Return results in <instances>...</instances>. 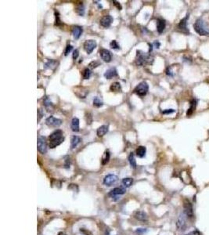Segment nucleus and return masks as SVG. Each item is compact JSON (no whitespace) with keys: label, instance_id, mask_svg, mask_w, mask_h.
Returning <instances> with one entry per match:
<instances>
[{"label":"nucleus","instance_id":"f257e3e1","mask_svg":"<svg viewBox=\"0 0 209 235\" xmlns=\"http://www.w3.org/2000/svg\"><path fill=\"white\" fill-rule=\"evenodd\" d=\"M63 131L61 129H57L54 131L49 136V148H55L57 146L61 145V143L63 142L64 137H63Z\"/></svg>","mask_w":209,"mask_h":235},{"label":"nucleus","instance_id":"f03ea898","mask_svg":"<svg viewBox=\"0 0 209 235\" xmlns=\"http://www.w3.org/2000/svg\"><path fill=\"white\" fill-rule=\"evenodd\" d=\"M194 31L202 36H209V29L206 27L205 23L202 19H197L194 24Z\"/></svg>","mask_w":209,"mask_h":235},{"label":"nucleus","instance_id":"7ed1b4c3","mask_svg":"<svg viewBox=\"0 0 209 235\" xmlns=\"http://www.w3.org/2000/svg\"><path fill=\"white\" fill-rule=\"evenodd\" d=\"M136 64L137 65L142 66V65H145L146 64H151L150 60H153L152 57H150V53H144L141 50H137L136 51Z\"/></svg>","mask_w":209,"mask_h":235},{"label":"nucleus","instance_id":"20e7f679","mask_svg":"<svg viewBox=\"0 0 209 235\" xmlns=\"http://www.w3.org/2000/svg\"><path fill=\"white\" fill-rule=\"evenodd\" d=\"M149 90V85L146 82H142L139 84L134 90V93H136V95L139 96V97H144L146 95V93Z\"/></svg>","mask_w":209,"mask_h":235},{"label":"nucleus","instance_id":"39448f33","mask_svg":"<svg viewBox=\"0 0 209 235\" xmlns=\"http://www.w3.org/2000/svg\"><path fill=\"white\" fill-rule=\"evenodd\" d=\"M37 146H38V150L41 154H42V155L46 154V152H47V143H46L45 136H38Z\"/></svg>","mask_w":209,"mask_h":235},{"label":"nucleus","instance_id":"423d86ee","mask_svg":"<svg viewBox=\"0 0 209 235\" xmlns=\"http://www.w3.org/2000/svg\"><path fill=\"white\" fill-rule=\"evenodd\" d=\"M183 209H184V214L186 216L189 218L194 217V210H193V205L191 202L189 200H184L183 202Z\"/></svg>","mask_w":209,"mask_h":235},{"label":"nucleus","instance_id":"0eeeda50","mask_svg":"<svg viewBox=\"0 0 209 235\" xmlns=\"http://www.w3.org/2000/svg\"><path fill=\"white\" fill-rule=\"evenodd\" d=\"M45 124L49 127H59L62 124V120L59 118H56L53 116H50L45 120Z\"/></svg>","mask_w":209,"mask_h":235},{"label":"nucleus","instance_id":"6e6552de","mask_svg":"<svg viewBox=\"0 0 209 235\" xmlns=\"http://www.w3.org/2000/svg\"><path fill=\"white\" fill-rule=\"evenodd\" d=\"M96 47V43L95 40L90 39V40H87L84 43V49L86 51V53L88 54H90L94 49Z\"/></svg>","mask_w":209,"mask_h":235},{"label":"nucleus","instance_id":"1a4fd4ad","mask_svg":"<svg viewBox=\"0 0 209 235\" xmlns=\"http://www.w3.org/2000/svg\"><path fill=\"white\" fill-rule=\"evenodd\" d=\"M185 215H186L185 214H183V215L182 214V215H179L178 221L176 223V227L178 228V230H181V231H183L187 228V220H186Z\"/></svg>","mask_w":209,"mask_h":235},{"label":"nucleus","instance_id":"9d476101","mask_svg":"<svg viewBox=\"0 0 209 235\" xmlns=\"http://www.w3.org/2000/svg\"><path fill=\"white\" fill-rule=\"evenodd\" d=\"M117 180H118L117 176L114 175V174H109V175H107L103 179V183L106 186L110 187V186L113 185L114 183H115Z\"/></svg>","mask_w":209,"mask_h":235},{"label":"nucleus","instance_id":"9b49d317","mask_svg":"<svg viewBox=\"0 0 209 235\" xmlns=\"http://www.w3.org/2000/svg\"><path fill=\"white\" fill-rule=\"evenodd\" d=\"M100 54L101 58H102V60H103V61H105V62L107 63H109L111 61L112 55H111V53L108 50H106V49H101V50H100Z\"/></svg>","mask_w":209,"mask_h":235},{"label":"nucleus","instance_id":"f8f14e48","mask_svg":"<svg viewBox=\"0 0 209 235\" xmlns=\"http://www.w3.org/2000/svg\"><path fill=\"white\" fill-rule=\"evenodd\" d=\"M188 18H189V14H187L186 17H184L183 19H182V20H180V22L179 23V24H178V28H179V30H181L183 32L186 33V34H189V30H188V28H187V26Z\"/></svg>","mask_w":209,"mask_h":235},{"label":"nucleus","instance_id":"ddd939ff","mask_svg":"<svg viewBox=\"0 0 209 235\" xmlns=\"http://www.w3.org/2000/svg\"><path fill=\"white\" fill-rule=\"evenodd\" d=\"M113 17L111 15H106L100 20V24L103 28H109L113 22Z\"/></svg>","mask_w":209,"mask_h":235},{"label":"nucleus","instance_id":"4468645a","mask_svg":"<svg viewBox=\"0 0 209 235\" xmlns=\"http://www.w3.org/2000/svg\"><path fill=\"white\" fill-rule=\"evenodd\" d=\"M133 216L135 219L139 220V221H146L148 219L146 213L143 211H136L134 213Z\"/></svg>","mask_w":209,"mask_h":235},{"label":"nucleus","instance_id":"2eb2a0df","mask_svg":"<svg viewBox=\"0 0 209 235\" xmlns=\"http://www.w3.org/2000/svg\"><path fill=\"white\" fill-rule=\"evenodd\" d=\"M116 76H118V71L115 68H110L104 73V77L106 78L107 79H111L112 78L116 77Z\"/></svg>","mask_w":209,"mask_h":235},{"label":"nucleus","instance_id":"dca6fc26","mask_svg":"<svg viewBox=\"0 0 209 235\" xmlns=\"http://www.w3.org/2000/svg\"><path fill=\"white\" fill-rule=\"evenodd\" d=\"M166 27V22L163 19H157V30L158 33H162L164 31V28Z\"/></svg>","mask_w":209,"mask_h":235},{"label":"nucleus","instance_id":"f3484780","mask_svg":"<svg viewBox=\"0 0 209 235\" xmlns=\"http://www.w3.org/2000/svg\"><path fill=\"white\" fill-rule=\"evenodd\" d=\"M125 192H126L125 188L115 187V188H114L113 190H111V192H110V194H109V196L113 197V196H115V195H121V194H125Z\"/></svg>","mask_w":209,"mask_h":235},{"label":"nucleus","instance_id":"a211bd4d","mask_svg":"<svg viewBox=\"0 0 209 235\" xmlns=\"http://www.w3.org/2000/svg\"><path fill=\"white\" fill-rule=\"evenodd\" d=\"M82 33V28L80 26H74L72 28V35H73L74 38L78 39L80 38L81 35Z\"/></svg>","mask_w":209,"mask_h":235},{"label":"nucleus","instance_id":"6ab92c4d","mask_svg":"<svg viewBox=\"0 0 209 235\" xmlns=\"http://www.w3.org/2000/svg\"><path fill=\"white\" fill-rule=\"evenodd\" d=\"M109 131V126L108 125H102L100 127H99L97 129V131H96V133H97V136L101 137V136H103L107 134L108 133Z\"/></svg>","mask_w":209,"mask_h":235},{"label":"nucleus","instance_id":"aec40b11","mask_svg":"<svg viewBox=\"0 0 209 235\" xmlns=\"http://www.w3.org/2000/svg\"><path fill=\"white\" fill-rule=\"evenodd\" d=\"M146 147H144V146H139V147H138V148H137L136 150V156L140 158H144V157L146 156Z\"/></svg>","mask_w":209,"mask_h":235},{"label":"nucleus","instance_id":"412c9836","mask_svg":"<svg viewBox=\"0 0 209 235\" xmlns=\"http://www.w3.org/2000/svg\"><path fill=\"white\" fill-rule=\"evenodd\" d=\"M196 105H197V101L195 99H193V100L190 101V104H189V108L188 109L187 112V116H190V115L194 113V111L196 110Z\"/></svg>","mask_w":209,"mask_h":235},{"label":"nucleus","instance_id":"4be33fe9","mask_svg":"<svg viewBox=\"0 0 209 235\" xmlns=\"http://www.w3.org/2000/svg\"><path fill=\"white\" fill-rule=\"evenodd\" d=\"M71 127L73 132H75V133L79 132V119L78 117H74L72 119Z\"/></svg>","mask_w":209,"mask_h":235},{"label":"nucleus","instance_id":"5701e85b","mask_svg":"<svg viewBox=\"0 0 209 235\" xmlns=\"http://www.w3.org/2000/svg\"><path fill=\"white\" fill-rule=\"evenodd\" d=\"M81 138L78 136H71V149H75L77 146L80 143Z\"/></svg>","mask_w":209,"mask_h":235},{"label":"nucleus","instance_id":"b1692460","mask_svg":"<svg viewBox=\"0 0 209 235\" xmlns=\"http://www.w3.org/2000/svg\"><path fill=\"white\" fill-rule=\"evenodd\" d=\"M110 90L111 92H114V93H118V92H121V84L118 82H114L111 85L110 87Z\"/></svg>","mask_w":209,"mask_h":235},{"label":"nucleus","instance_id":"393cba45","mask_svg":"<svg viewBox=\"0 0 209 235\" xmlns=\"http://www.w3.org/2000/svg\"><path fill=\"white\" fill-rule=\"evenodd\" d=\"M57 61H56L54 60H49L47 62L45 63V69H54V68L57 66Z\"/></svg>","mask_w":209,"mask_h":235},{"label":"nucleus","instance_id":"a878e982","mask_svg":"<svg viewBox=\"0 0 209 235\" xmlns=\"http://www.w3.org/2000/svg\"><path fill=\"white\" fill-rule=\"evenodd\" d=\"M122 183L125 187H130L133 183V179L132 178H124L122 180Z\"/></svg>","mask_w":209,"mask_h":235},{"label":"nucleus","instance_id":"bb28decb","mask_svg":"<svg viewBox=\"0 0 209 235\" xmlns=\"http://www.w3.org/2000/svg\"><path fill=\"white\" fill-rule=\"evenodd\" d=\"M129 164L131 165L133 169H136V159H135V156H134L133 153H131L129 156Z\"/></svg>","mask_w":209,"mask_h":235},{"label":"nucleus","instance_id":"cd10ccee","mask_svg":"<svg viewBox=\"0 0 209 235\" xmlns=\"http://www.w3.org/2000/svg\"><path fill=\"white\" fill-rule=\"evenodd\" d=\"M76 12L80 16L84 15V13H85V7H84L82 3H81V4H79V5L76 6Z\"/></svg>","mask_w":209,"mask_h":235},{"label":"nucleus","instance_id":"c85d7f7f","mask_svg":"<svg viewBox=\"0 0 209 235\" xmlns=\"http://www.w3.org/2000/svg\"><path fill=\"white\" fill-rule=\"evenodd\" d=\"M93 105L95 107H96V108H100V107H102L103 105V103L100 98L96 97L93 99Z\"/></svg>","mask_w":209,"mask_h":235},{"label":"nucleus","instance_id":"c756f323","mask_svg":"<svg viewBox=\"0 0 209 235\" xmlns=\"http://www.w3.org/2000/svg\"><path fill=\"white\" fill-rule=\"evenodd\" d=\"M109 160H110V153L107 150V151L105 152L104 157L102 159V165H106V164H107L109 162Z\"/></svg>","mask_w":209,"mask_h":235},{"label":"nucleus","instance_id":"7c9ffc66","mask_svg":"<svg viewBox=\"0 0 209 235\" xmlns=\"http://www.w3.org/2000/svg\"><path fill=\"white\" fill-rule=\"evenodd\" d=\"M91 71L88 68H85L82 71V77L84 79H88L90 78Z\"/></svg>","mask_w":209,"mask_h":235},{"label":"nucleus","instance_id":"2f4dec72","mask_svg":"<svg viewBox=\"0 0 209 235\" xmlns=\"http://www.w3.org/2000/svg\"><path fill=\"white\" fill-rule=\"evenodd\" d=\"M43 104H44V106H45L46 108H50V107L53 106V104L51 102V100L49 99L48 97H46L45 98V100H43Z\"/></svg>","mask_w":209,"mask_h":235},{"label":"nucleus","instance_id":"473e14b6","mask_svg":"<svg viewBox=\"0 0 209 235\" xmlns=\"http://www.w3.org/2000/svg\"><path fill=\"white\" fill-rule=\"evenodd\" d=\"M110 46H111V49L113 50H119L120 49V45H118V43L116 40H113L110 44Z\"/></svg>","mask_w":209,"mask_h":235},{"label":"nucleus","instance_id":"72a5a7b5","mask_svg":"<svg viewBox=\"0 0 209 235\" xmlns=\"http://www.w3.org/2000/svg\"><path fill=\"white\" fill-rule=\"evenodd\" d=\"M100 64H101L100 62H99V61H96V60H95V61H92V62L88 64V66H89V68H90L93 69V68H97V67L100 66Z\"/></svg>","mask_w":209,"mask_h":235},{"label":"nucleus","instance_id":"f704fd0d","mask_svg":"<svg viewBox=\"0 0 209 235\" xmlns=\"http://www.w3.org/2000/svg\"><path fill=\"white\" fill-rule=\"evenodd\" d=\"M55 17H56L55 25H56V26H60V25H61L62 23H61V19H60V15H59L58 12L55 13Z\"/></svg>","mask_w":209,"mask_h":235},{"label":"nucleus","instance_id":"c9c22d12","mask_svg":"<svg viewBox=\"0 0 209 235\" xmlns=\"http://www.w3.org/2000/svg\"><path fill=\"white\" fill-rule=\"evenodd\" d=\"M86 122H87V124L90 125L91 123H92V121H93V117H92L91 113H88V114H86Z\"/></svg>","mask_w":209,"mask_h":235},{"label":"nucleus","instance_id":"e433bc0d","mask_svg":"<svg viewBox=\"0 0 209 235\" xmlns=\"http://www.w3.org/2000/svg\"><path fill=\"white\" fill-rule=\"evenodd\" d=\"M72 49H73L72 45H67V47H66V50H65V52H64V55L68 56V54H69V53H70L71 50H72Z\"/></svg>","mask_w":209,"mask_h":235},{"label":"nucleus","instance_id":"4c0bfd02","mask_svg":"<svg viewBox=\"0 0 209 235\" xmlns=\"http://www.w3.org/2000/svg\"><path fill=\"white\" fill-rule=\"evenodd\" d=\"M176 111L174 109H166V110H164L162 111V113L164 115H169V114H171V113H174Z\"/></svg>","mask_w":209,"mask_h":235},{"label":"nucleus","instance_id":"58836bf2","mask_svg":"<svg viewBox=\"0 0 209 235\" xmlns=\"http://www.w3.org/2000/svg\"><path fill=\"white\" fill-rule=\"evenodd\" d=\"M186 235H201V234L200 233V231H198L197 230H193V231H191V232L188 233V234H187Z\"/></svg>","mask_w":209,"mask_h":235},{"label":"nucleus","instance_id":"ea45409f","mask_svg":"<svg viewBox=\"0 0 209 235\" xmlns=\"http://www.w3.org/2000/svg\"><path fill=\"white\" fill-rule=\"evenodd\" d=\"M78 55H79V52H78V50H74V52H73V59L74 60H76V59L78 57Z\"/></svg>","mask_w":209,"mask_h":235},{"label":"nucleus","instance_id":"a19ab883","mask_svg":"<svg viewBox=\"0 0 209 235\" xmlns=\"http://www.w3.org/2000/svg\"><path fill=\"white\" fill-rule=\"evenodd\" d=\"M114 6H115L116 7L118 8V9L119 10H121V4H120V3H118V2H117V1H114Z\"/></svg>","mask_w":209,"mask_h":235},{"label":"nucleus","instance_id":"79ce46f5","mask_svg":"<svg viewBox=\"0 0 209 235\" xmlns=\"http://www.w3.org/2000/svg\"><path fill=\"white\" fill-rule=\"evenodd\" d=\"M153 45H154L155 48H157V49H158V48L160 47V45H161V43H159L158 41H155V42L153 43Z\"/></svg>","mask_w":209,"mask_h":235},{"label":"nucleus","instance_id":"37998d69","mask_svg":"<svg viewBox=\"0 0 209 235\" xmlns=\"http://www.w3.org/2000/svg\"><path fill=\"white\" fill-rule=\"evenodd\" d=\"M80 231H81V232L83 233V234H85L86 235H92V234H91L90 232H88V231L87 232V231H86V230H83V229H81Z\"/></svg>","mask_w":209,"mask_h":235},{"label":"nucleus","instance_id":"c03bdc74","mask_svg":"<svg viewBox=\"0 0 209 235\" xmlns=\"http://www.w3.org/2000/svg\"><path fill=\"white\" fill-rule=\"evenodd\" d=\"M58 235H67L66 234H64L63 232H59L58 233Z\"/></svg>","mask_w":209,"mask_h":235},{"label":"nucleus","instance_id":"a18cd8bd","mask_svg":"<svg viewBox=\"0 0 209 235\" xmlns=\"http://www.w3.org/2000/svg\"><path fill=\"white\" fill-rule=\"evenodd\" d=\"M38 113H40V109H39V110L38 111ZM40 115V118H41V117H42V114H40V115Z\"/></svg>","mask_w":209,"mask_h":235}]
</instances>
